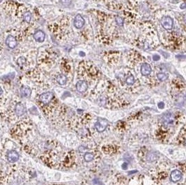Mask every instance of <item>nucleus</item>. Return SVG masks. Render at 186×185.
<instances>
[{
    "mask_svg": "<svg viewBox=\"0 0 186 185\" xmlns=\"http://www.w3.org/2000/svg\"><path fill=\"white\" fill-rule=\"evenodd\" d=\"M186 116L182 112H167L161 117L156 132V137L163 143H170L185 124Z\"/></svg>",
    "mask_w": 186,
    "mask_h": 185,
    "instance_id": "obj_1",
    "label": "nucleus"
},
{
    "mask_svg": "<svg viewBox=\"0 0 186 185\" xmlns=\"http://www.w3.org/2000/svg\"><path fill=\"white\" fill-rule=\"evenodd\" d=\"M36 172L31 168L24 166H13L2 175V183L5 185H25L34 176Z\"/></svg>",
    "mask_w": 186,
    "mask_h": 185,
    "instance_id": "obj_2",
    "label": "nucleus"
},
{
    "mask_svg": "<svg viewBox=\"0 0 186 185\" xmlns=\"http://www.w3.org/2000/svg\"><path fill=\"white\" fill-rule=\"evenodd\" d=\"M124 185H160V184L150 174H139L127 180Z\"/></svg>",
    "mask_w": 186,
    "mask_h": 185,
    "instance_id": "obj_3",
    "label": "nucleus"
},
{
    "mask_svg": "<svg viewBox=\"0 0 186 185\" xmlns=\"http://www.w3.org/2000/svg\"><path fill=\"white\" fill-rule=\"evenodd\" d=\"M26 112L27 109L25 106L20 102H18L15 104L13 109L8 111V112H7L8 113H5V118L10 122H12L16 118H19L24 116Z\"/></svg>",
    "mask_w": 186,
    "mask_h": 185,
    "instance_id": "obj_4",
    "label": "nucleus"
},
{
    "mask_svg": "<svg viewBox=\"0 0 186 185\" xmlns=\"http://www.w3.org/2000/svg\"><path fill=\"white\" fill-rule=\"evenodd\" d=\"M170 143L178 145V146H186V122L180 129L178 133Z\"/></svg>",
    "mask_w": 186,
    "mask_h": 185,
    "instance_id": "obj_5",
    "label": "nucleus"
},
{
    "mask_svg": "<svg viewBox=\"0 0 186 185\" xmlns=\"http://www.w3.org/2000/svg\"><path fill=\"white\" fill-rule=\"evenodd\" d=\"M54 99V95L52 92H43L39 97V104L41 107H44L51 103Z\"/></svg>",
    "mask_w": 186,
    "mask_h": 185,
    "instance_id": "obj_6",
    "label": "nucleus"
},
{
    "mask_svg": "<svg viewBox=\"0 0 186 185\" xmlns=\"http://www.w3.org/2000/svg\"><path fill=\"white\" fill-rule=\"evenodd\" d=\"M108 126V121L104 118H98L94 124L96 130L98 132H103Z\"/></svg>",
    "mask_w": 186,
    "mask_h": 185,
    "instance_id": "obj_7",
    "label": "nucleus"
},
{
    "mask_svg": "<svg viewBox=\"0 0 186 185\" xmlns=\"http://www.w3.org/2000/svg\"><path fill=\"white\" fill-rule=\"evenodd\" d=\"M19 153L15 150H9L6 152V158L10 163H15L19 159Z\"/></svg>",
    "mask_w": 186,
    "mask_h": 185,
    "instance_id": "obj_8",
    "label": "nucleus"
},
{
    "mask_svg": "<svg viewBox=\"0 0 186 185\" xmlns=\"http://www.w3.org/2000/svg\"><path fill=\"white\" fill-rule=\"evenodd\" d=\"M160 23L165 30H171L173 26V20L170 16H164L161 19Z\"/></svg>",
    "mask_w": 186,
    "mask_h": 185,
    "instance_id": "obj_9",
    "label": "nucleus"
},
{
    "mask_svg": "<svg viewBox=\"0 0 186 185\" xmlns=\"http://www.w3.org/2000/svg\"><path fill=\"white\" fill-rule=\"evenodd\" d=\"M140 72H141V74L142 75V76L147 77V76L151 75V73L152 72V68L149 64L144 63L142 65Z\"/></svg>",
    "mask_w": 186,
    "mask_h": 185,
    "instance_id": "obj_10",
    "label": "nucleus"
},
{
    "mask_svg": "<svg viewBox=\"0 0 186 185\" xmlns=\"http://www.w3.org/2000/svg\"><path fill=\"white\" fill-rule=\"evenodd\" d=\"M85 21L80 15H77L74 19V26L76 29H81L85 25Z\"/></svg>",
    "mask_w": 186,
    "mask_h": 185,
    "instance_id": "obj_11",
    "label": "nucleus"
},
{
    "mask_svg": "<svg viewBox=\"0 0 186 185\" xmlns=\"http://www.w3.org/2000/svg\"><path fill=\"white\" fill-rule=\"evenodd\" d=\"M77 91L80 92H85L88 89V84L85 80H80L76 84Z\"/></svg>",
    "mask_w": 186,
    "mask_h": 185,
    "instance_id": "obj_12",
    "label": "nucleus"
},
{
    "mask_svg": "<svg viewBox=\"0 0 186 185\" xmlns=\"http://www.w3.org/2000/svg\"><path fill=\"white\" fill-rule=\"evenodd\" d=\"M80 152H83V151H80ZM85 155H84V160L86 162H93L96 158V152L95 151H84Z\"/></svg>",
    "mask_w": 186,
    "mask_h": 185,
    "instance_id": "obj_13",
    "label": "nucleus"
},
{
    "mask_svg": "<svg viewBox=\"0 0 186 185\" xmlns=\"http://www.w3.org/2000/svg\"><path fill=\"white\" fill-rule=\"evenodd\" d=\"M6 44L9 48L14 49L17 46L16 38L11 35L8 36L7 38V40H6Z\"/></svg>",
    "mask_w": 186,
    "mask_h": 185,
    "instance_id": "obj_14",
    "label": "nucleus"
},
{
    "mask_svg": "<svg viewBox=\"0 0 186 185\" xmlns=\"http://www.w3.org/2000/svg\"><path fill=\"white\" fill-rule=\"evenodd\" d=\"M34 38L35 41L37 42H43L45 41V33L41 30L37 31V32L34 33Z\"/></svg>",
    "mask_w": 186,
    "mask_h": 185,
    "instance_id": "obj_15",
    "label": "nucleus"
},
{
    "mask_svg": "<svg viewBox=\"0 0 186 185\" xmlns=\"http://www.w3.org/2000/svg\"><path fill=\"white\" fill-rule=\"evenodd\" d=\"M20 92L22 97L23 98H29L30 97L31 94H32V90L29 87L26 86H23L20 88Z\"/></svg>",
    "mask_w": 186,
    "mask_h": 185,
    "instance_id": "obj_16",
    "label": "nucleus"
},
{
    "mask_svg": "<svg viewBox=\"0 0 186 185\" xmlns=\"http://www.w3.org/2000/svg\"><path fill=\"white\" fill-rule=\"evenodd\" d=\"M57 82L59 84L65 85L67 82V77L64 74H59L57 76Z\"/></svg>",
    "mask_w": 186,
    "mask_h": 185,
    "instance_id": "obj_17",
    "label": "nucleus"
},
{
    "mask_svg": "<svg viewBox=\"0 0 186 185\" xmlns=\"http://www.w3.org/2000/svg\"><path fill=\"white\" fill-rule=\"evenodd\" d=\"M126 84L128 86H132L135 84V78L132 74L130 73L129 75L126 78Z\"/></svg>",
    "mask_w": 186,
    "mask_h": 185,
    "instance_id": "obj_18",
    "label": "nucleus"
},
{
    "mask_svg": "<svg viewBox=\"0 0 186 185\" xmlns=\"http://www.w3.org/2000/svg\"><path fill=\"white\" fill-rule=\"evenodd\" d=\"M157 78L160 82H165L168 79V75L164 72H159L157 74Z\"/></svg>",
    "mask_w": 186,
    "mask_h": 185,
    "instance_id": "obj_19",
    "label": "nucleus"
},
{
    "mask_svg": "<svg viewBox=\"0 0 186 185\" xmlns=\"http://www.w3.org/2000/svg\"><path fill=\"white\" fill-rule=\"evenodd\" d=\"M27 60L25 57H20L17 59V64L18 65V66L20 67H23L24 66V64L26 63Z\"/></svg>",
    "mask_w": 186,
    "mask_h": 185,
    "instance_id": "obj_20",
    "label": "nucleus"
},
{
    "mask_svg": "<svg viewBox=\"0 0 186 185\" xmlns=\"http://www.w3.org/2000/svg\"><path fill=\"white\" fill-rule=\"evenodd\" d=\"M31 19H32V13H31L29 11H27L26 13L23 15L24 21H25L26 22L29 23L31 21Z\"/></svg>",
    "mask_w": 186,
    "mask_h": 185,
    "instance_id": "obj_21",
    "label": "nucleus"
},
{
    "mask_svg": "<svg viewBox=\"0 0 186 185\" xmlns=\"http://www.w3.org/2000/svg\"><path fill=\"white\" fill-rule=\"evenodd\" d=\"M160 185H185V182L183 183H178V184H175V183H173L171 182H169L168 180H165V181H163L162 182L160 183Z\"/></svg>",
    "mask_w": 186,
    "mask_h": 185,
    "instance_id": "obj_22",
    "label": "nucleus"
},
{
    "mask_svg": "<svg viewBox=\"0 0 186 185\" xmlns=\"http://www.w3.org/2000/svg\"><path fill=\"white\" fill-rule=\"evenodd\" d=\"M115 20H116V22L118 26L122 27L123 25V20L121 17L118 16L115 18Z\"/></svg>",
    "mask_w": 186,
    "mask_h": 185,
    "instance_id": "obj_23",
    "label": "nucleus"
},
{
    "mask_svg": "<svg viewBox=\"0 0 186 185\" xmlns=\"http://www.w3.org/2000/svg\"><path fill=\"white\" fill-rule=\"evenodd\" d=\"M61 3L64 5H69L71 2V0H61Z\"/></svg>",
    "mask_w": 186,
    "mask_h": 185,
    "instance_id": "obj_24",
    "label": "nucleus"
},
{
    "mask_svg": "<svg viewBox=\"0 0 186 185\" xmlns=\"http://www.w3.org/2000/svg\"><path fill=\"white\" fill-rule=\"evenodd\" d=\"M153 61H158V60H160V56L159 55H153Z\"/></svg>",
    "mask_w": 186,
    "mask_h": 185,
    "instance_id": "obj_25",
    "label": "nucleus"
},
{
    "mask_svg": "<svg viewBox=\"0 0 186 185\" xmlns=\"http://www.w3.org/2000/svg\"><path fill=\"white\" fill-rule=\"evenodd\" d=\"M181 9H185L186 8V3H183V4H182L181 5V7H180Z\"/></svg>",
    "mask_w": 186,
    "mask_h": 185,
    "instance_id": "obj_26",
    "label": "nucleus"
},
{
    "mask_svg": "<svg viewBox=\"0 0 186 185\" xmlns=\"http://www.w3.org/2000/svg\"><path fill=\"white\" fill-rule=\"evenodd\" d=\"M126 165H127V164H126V163H125V164H123V166H122V167H123V168H124V167H125V169H126Z\"/></svg>",
    "mask_w": 186,
    "mask_h": 185,
    "instance_id": "obj_27",
    "label": "nucleus"
},
{
    "mask_svg": "<svg viewBox=\"0 0 186 185\" xmlns=\"http://www.w3.org/2000/svg\"><path fill=\"white\" fill-rule=\"evenodd\" d=\"M80 54H82V55H81V56H85V53H83V52H80Z\"/></svg>",
    "mask_w": 186,
    "mask_h": 185,
    "instance_id": "obj_28",
    "label": "nucleus"
},
{
    "mask_svg": "<svg viewBox=\"0 0 186 185\" xmlns=\"http://www.w3.org/2000/svg\"><path fill=\"white\" fill-rule=\"evenodd\" d=\"M184 20H185V23H186V14L185 15V16H184Z\"/></svg>",
    "mask_w": 186,
    "mask_h": 185,
    "instance_id": "obj_29",
    "label": "nucleus"
},
{
    "mask_svg": "<svg viewBox=\"0 0 186 185\" xmlns=\"http://www.w3.org/2000/svg\"><path fill=\"white\" fill-rule=\"evenodd\" d=\"M185 184L186 185V180H185Z\"/></svg>",
    "mask_w": 186,
    "mask_h": 185,
    "instance_id": "obj_30",
    "label": "nucleus"
},
{
    "mask_svg": "<svg viewBox=\"0 0 186 185\" xmlns=\"http://www.w3.org/2000/svg\"><path fill=\"white\" fill-rule=\"evenodd\" d=\"M174 1H178V0H174Z\"/></svg>",
    "mask_w": 186,
    "mask_h": 185,
    "instance_id": "obj_31",
    "label": "nucleus"
}]
</instances>
